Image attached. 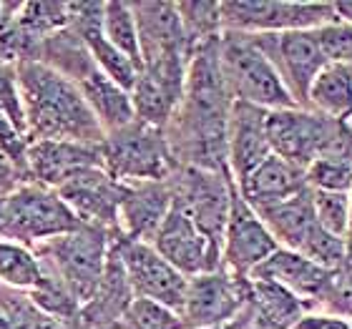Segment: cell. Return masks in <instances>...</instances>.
<instances>
[{"label":"cell","mask_w":352,"mask_h":329,"mask_svg":"<svg viewBox=\"0 0 352 329\" xmlns=\"http://www.w3.org/2000/svg\"><path fill=\"white\" fill-rule=\"evenodd\" d=\"M83 224L63 204L58 191L36 181L0 194V239L23 247H38L53 236L68 234Z\"/></svg>","instance_id":"277c9868"},{"label":"cell","mask_w":352,"mask_h":329,"mask_svg":"<svg viewBox=\"0 0 352 329\" xmlns=\"http://www.w3.org/2000/svg\"><path fill=\"white\" fill-rule=\"evenodd\" d=\"M244 312L259 329H292L305 317V302L274 282L250 279Z\"/></svg>","instance_id":"d4e9b609"},{"label":"cell","mask_w":352,"mask_h":329,"mask_svg":"<svg viewBox=\"0 0 352 329\" xmlns=\"http://www.w3.org/2000/svg\"><path fill=\"white\" fill-rule=\"evenodd\" d=\"M317 224L330 234L347 239L350 236V212L352 194H335V191H312Z\"/></svg>","instance_id":"1f68e13d"},{"label":"cell","mask_w":352,"mask_h":329,"mask_svg":"<svg viewBox=\"0 0 352 329\" xmlns=\"http://www.w3.org/2000/svg\"><path fill=\"white\" fill-rule=\"evenodd\" d=\"M133 299L136 297H133V289L129 284L124 264L113 251V247H111L106 271H103L96 292L91 294V299L78 312L76 329H113Z\"/></svg>","instance_id":"7402d4cb"},{"label":"cell","mask_w":352,"mask_h":329,"mask_svg":"<svg viewBox=\"0 0 352 329\" xmlns=\"http://www.w3.org/2000/svg\"><path fill=\"white\" fill-rule=\"evenodd\" d=\"M151 247L186 279L221 269V249L214 247L179 206H171Z\"/></svg>","instance_id":"9a60e30c"},{"label":"cell","mask_w":352,"mask_h":329,"mask_svg":"<svg viewBox=\"0 0 352 329\" xmlns=\"http://www.w3.org/2000/svg\"><path fill=\"white\" fill-rule=\"evenodd\" d=\"M317 41L324 53L327 63H345L352 66V25L350 23L335 21L317 28Z\"/></svg>","instance_id":"d590c367"},{"label":"cell","mask_w":352,"mask_h":329,"mask_svg":"<svg viewBox=\"0 0 352 329\" xmlns=\"http://www.w3.org/2000/svg\"><path fill=\"white\" fill-rule=\"evenodd\" d=\"M15 76L30 141H74L101 146L106 133L76 83L36 60L15 66Z\"/></svg>","instance_id":"7a4b0ae2"},{"label":"cell","mask_w":352,"mask_h":329,"mask_svg":"<svg viewBox=\"0 0 352 329\" xmlns=\"http://www.w3.org/2000/svg\"><path fill=\"white\" fill-rule=\"evenodd\" d=\"M78 91L86 98L88 109L94 111L96 121L101 124L103 133L118 131L133 121V103L131 93L113 83L101 68H96L78 83Z\"/></svg>","instance_id":"484cf974"},{"label":"cell","mask_w":352,"mask_h":329,"mask_svg":"<svg viewBox=\"0 0 352 329\" xmlns=\"http://www.w3.org/2000/svg\"><path fill=\"white\" fill-rule=\"evenodd\" d=\"M56 191L83 227H96L109 234H121L118 209H121L126 183L116 181L103 166L78 171Z\"/></svg>","instance_id":"4fadbf2b"},{"label":"cell","mask_w":352,"mask_h":329,"mask_svg":"<svg viewBox=\"0 0 352 329\" xmlns=\"http://www.w3.org/2000/svg\"><path fill=\"white\" fill-rule=\"evenodd\" d=\"M332 8H335L338 21L350 23V25H352V0H350V3H332Z\"/></svg>","instance_id":"60d3db41"},{"label":"cell","mask_w":352,"mask_h":329,"mask_svg":"<svg viewBox=\"0 0 352 329\" xmlns=\"http://www.w3.org/2000/svg\"><path fill=\"white\" fill-rule=\"evenodd\" d=\"M242 198L252 209L282 204L287 198H294L307 186V168L297 166L292 161H285L272 154L267 161L259 163L244 181L236 183Z\"/></svg>","instance_id":"603a6c76"},{"label":"cell","mask_w":352,"mask_h":329,"mask_svg":"<svg viewBox=\"0 0 352 329\" xmlns=\"http://www.w3.org/2000/svg\"><path fill=\"white\" fill-rule=\"evenodd\" d=\"M28 144H30L28 133L23 131L21 126L15 124L13 118L0 109V151H3L15 166L23 168L25 174H28V166H25V151H28Z\"/></svg>","instance_id":"8d00e7d4"},{"label":"cell","mask_w":352,"mask_h":329,"mask_svg":"<svg viewBox=\"0 0 352 329\" xmlns=\"http://www.w3.org/2000/svg\"><path fill=\"white\" fill-rule=\"evenodd\" d=\"M347 124H350V128H352V116H350V118H347Z\"/></svg>","instance_id":"7bdbcfd3"},{"label":"cell","mask_w":352,"mask_h":329,"mask_svg":"<svg viewBox=\"0 0 352 329\" xmlns=\"http://www.w3.org/2000/svg\"><path fill=\"white\" fill-rule=\"evenodd\" d=\"M307 186L312 191L352 194V166L332 159H315L307 166Z\"/></svg>","instance_id":"836d02e7"},{"label":"cell","mask_w":352,"mask_h":329,"mask_svg":"<svg viewBox=\"0 0 352 329\" xmlns=\"http://www.w3.org/2000/svg\"><path fill=\"white\" fill-rule=\"evenodd\" d=\"M111 247L124 264V271L136 299H151L156 304L169 307L176 315L182 312L186 284H189V279L184 277L182 271H176L146 242H133V239H126L124 234H116Z\"/></svg>","instance_id":"9c48e42d"},{"label":"cell","mask_w":352,"mask_h":329,"mask_svg":"<svg viewBox=\"0 0 352 329\" xmlns=\"http://www.w3.org/2000/svg\"><path fill=\"white\" fill-rule=\"evenodd\" d=\"M98 148L103 168L121 183L166 181L176 168L164 128L136 118L124 128L106 133Z\"/></svg>","instance_id":"8992f818"},{"label":"cell","mask_w":352,"mask_h":329,"mask_svg":"<svg viewBox=\"0 0 352 329\" xmlns=\"http://www.w3.org/2000/svg\"><path fill=\"white\" fill-rule=\"evenodd\" d=\"M259 51L267 56L289 95L300 109H307V93L315 76L322 71L324 53L315 30H287V33H262L252 36Z\"/></svg>","instance_id":"8fae6325"},{"label":"cell","mask_w":352,"mask_h":329,"mask_svg":"<svg viewBox=\"0 0 352 329\" xmlns=\"http://www.w3.org/2000/svg\"><path fill=\"white\" fill-rule=\"evenodd\" d=\"M332 3L309 0H229L221 3V28L262 36L287 30H317L335 23Z\"/></svg>","instance_id":"52a82bcc"},{"label":"cell","mask_w":352,"mask_h":329,"mask_svg":"<svg viewBox=\"0 0 352 329\" xmlns=\"http://www.w3.org/2000/svg\"><path fill=\"white\" fill-rule=\"evenodd\" d=\"M272 156L267 139V111L234 101L227 124V168L234 183L244 181Z\"/></svg>","instance_id":"e0dca14e"},{"label":"cell","mask_w":352,"mask_h":329,"mask_svg":"<svg viewBox=\"0 0 352 329\" xmlns=\"http://www.w3.org/2000/svg\"><path fill=\"white\" fill-rule=\"evenodd\" d=\"M176 10H179L184 33H186L194 51L201 43H209V41L224 33V28H221V3L191 0V3H176Z\"/></svg>","instance_id":"f546056e"},{"label":"cell","mask_w":352,"mask_h":329,"mask_svg":"<svg viewBox=\"0 0 352 329\" xmlns=\"http://www.w3.org/2000/svg\"><path fill=\"white\" fill-rule=\"evenodd\" d=\"M174 191V206L189 216L201 234L221 249L224 229L232 206L234 179L229 171H204V168L176 166L169 176Z\"/></svg>","instance_id":"ba28073f"},{"label":"cell","mask_w":352,"mask_h":329,"mask_svg":"<svg viewBox=\"0 0 352 329\" xmlns=\"http://www.w3.org/2000/svg\"><path fill=\"white\" fill-rule=\"evenodd\" d=\"M28 174L23 171V168L15 166L10 159H8L3 151H0V194H6V191H13L15 186H21V183H28Z\"/></svg>","instance_id":"f35d334b"},{"label":"cell","mask_w":352,"mask_h":329,"mask_svg":"<svg viewBox=\"0 0 352 329\" xmlns=\"http://www.w3.org/2000/svg\"><path fill=\"white\" fill-rule=\"evenodd\" d=\"M186 56H171V58L154 60L141 66L139 78L131 88V103L136 121L164 128L179 109L186 86V71H189Z\"/></svg>","instance_id":"7c38bea8"},{"label":"cell","mask_w":352,"mask_h":329,"mask_svg":"<svg viewBox=\"0 0 352 329\" xmlns=\"http://www.w3.org/2000/svg\"><path fill=\"white\" fill-rule=\"evenodd\" d=\"M232 103L234 98L219 66V38H214L199 45L191 56L184 98L169 124L164 126L176 166L229 171L227 124Z\"/></svg>","instance_id":"6da1fadb"},{"label":"cell","mask_w":352,"mask_h":329,"mask_svg":"<svg viewBox=\"0 0 352 329\" xmlns=\"http://www.w3.org/2000/svg\"><path fill=\"white\" fill-rule=\"evenodd\" d=\"M113 329H184L182 317L151 299H133Z\"/></svg>","instance_id":"d6a6232c"},{"label":"cell","mask_w":352,"mask_h":329,"mask_svg":"<svg viewBox=\"0 0 352 329\" xmlns=\"http://www.w3.org/2000/svg\"><path fill=\"white\" fill-rule=\"evenodd\" d=\"M171 206H174V191L169 179L126 183L118 209V229L126 239L151 244L164 219L169 216Z\"/></svg>","instance_id":"44dd1931"},{"label":"cell","mask_w":352,"mask_h":329,"mask_svg":"<svg viewBox=\"0 0 352 329\" xmlns=\"http://www.w3.org/2000/svg\"><path fill=\"white\" fill-rule=\"evenodd\" d=\"M250 279H264L274 284L285 286L287 292H292L297 299H317L324 302L335 284V271L324 269L312 259H307L300 251L279 247L274 254H270L252 271Z\"/></svg>","instance_id":"ffe728a7"},{"label":"cell","mask_w":352,"mask_h":329,"mask_svg":"<svg viewBox=\"0 0 352 329\" xmlns=\"http://www.w3.org/2000/svg\"><path fill=\"white\" fill-rule=\"evenodd\" d=\"M103 36L109 38V43L121 51L133 66L141 71V45H139V28L133 18L131 3L111 0L103 5Z\"/></svg>","instance_id":"f1b7e54d"},{"label":"cell","mask_w":352,"mask_h":329,"mask_svg":"<svg viewBox=\"0 0 352 329\" xmlns=\"http://www.w3.org/2000/svg\"><path fill=\"white\" fill-rule=\"evenodd\" d=\"M324 304H327L338 317H350L352 315V279H345V282L335 279V284H332Z\"/></svg>","instance_id":"74e56055"},{"label":"cell","mask_w":352,"mask_h":329,"mask_svg":"<svg viewBox=\"0 0 352 329\" xmlns=\"http://www.w3.org/2000/svg\"><path fill=\"white\" fill-rule=\"evenodd\" d=\"M25 166L30 181L56 191L78 171L103 166V161L98 146L74 141H30L25 151Z\"/></svg>","instance_id":"d6986e66"},{"label":"cell","mask_w":352,"mask_h":329,"mask_svg":"<svg viewBox=\"0 0 352 329\" xmlns=\"http://www.w3.org/2000/svg\"><path fill=\"white\" fill-rule=\"evenodd\" d=\"M257 216L264 221V227L270 229L274 242L282 249L302 251L320 224L315 216V204H312V189H305L294 198H287L282 204H272L254 209Z\"/></svg>","instance_id":"cb8c5ba5"},{"label":"cell","mask_w":352,"mask_h":329,"mask_svg":"<svg viewBox=\"0 0 352 329\" xmlns=\"http://www.w3.org/2000/svg\"><path fill=\"white\" fill-rule=\"evenodd\" d=\"M113 236L116 234H109L103 229L81 227L38 244L33 247V254L38 256L45 274L58 279L83 307L106 271Z\"/></svg>","instance_id":"3957f363"},{"label":"cell","mask_w":352,"mask_h":329,"mask_svg":"<svg viewBox=\"0 0 352 329\" xmlns=\"http://www.w3.org/2000/svg\"><path fill=\"white\" fill-rule=\"evenodd\" d=\"M307 111L335 121H347L352 116V66L324 63L309 86Z\"/></svg>","instance_id":"4316f807"},{"label":"cell","mask_w":352,"mask_h":329,"mask_svg":"<svg viewBox=\"0 0 352 329\" xmlns=\"http://www.w3.org/2000/svg\"><path fill=\"white\" fill-rule=\"evenodd\" d=\"M45 282V271L33 249L0 239V284L21 292H33Z\"/></svg>","instance_id":"83f0119b"},{"label":"cell","mask_w":352,"mask_h":329,"mask_svg":"<svg viewBox=\"0 0 352 329\" xmlns=\"http://www.w3.org/2000/svg\"><path fill=\"white\" fill-rule=\"evenodd\" d=\"M250 277H236L224 266L189 277L184 307L179 312L184 329H221L227 327L247 304Z\"/></svg>","instance_id":"30bf717a"},{"label":"cell","mask_w":352,"mask_h":329,"mask_svg":"<svg viewBox=\"0 0 352 329\" xmlns=\"http://www.w3.org/2000/svg\"><path fill=\"white\" fill-rule=\"evenodd\" d=\"M15 21L36 43L68 25V3H18Z\"/></svg>","instance_id":"4dcf8cb0"},{"label":"cell","mask_w":352,"mask_h":329,"mask_svg":"<svg viewBox=\"0 0 352 329\" xmlns=\"http://www.w3.org/2000/svg\"><path fill=\"white\" fill-rule=\"evenodd\" d=\"M300 254H305L307 259H312L315 264L324 266L330 271H338L345 266V256H347V239H340V236L324 231L322 227H317L312 231V236L307 239V244L302 247Z\"/></svg>","instance_id":"e575fe53"},{"label":"cell","mask_w":352,"mask_h":329,"mask_svg":"<svg viewBox=\"0 0 352 329\" xmlns=\"http://www.w3.org/2000/svg\"><path fill=\"white\" fill-rule=\"evenodd\" d=\"M219 66L234 101L252 103L264 111L297 106L274 66L247 33H234V30L221 33Z\"/></svg>","instance_id":"5b68a950"},{"label":"cell","mask_w":352,"mask_h":329,"mask_svg":"<svg viewBox=\"0 0 352 329\" xmlns=\"http://www.w3.org/2000/svg\"><path fill=\"white\" fill-rule=\"evenodd\" d=\"M292 329H352V322L338 315H305Z\"/></svg>","instance_id":"ab89813d"},{"label":"cell","mask_w":352,"mask_h":329,"mask_svg":"<svg viewBox=\"0 0 352 329\" xmlns=\"http://www.w3.org/2000/svg\"><path fill=\"white\" fill-rule=\"evenodd\" d=\"M277 249L279 244L274 242L270 229L264 227L257 212L244 201L234 183L224 242H221V266L236 277H250L252 271Z\"/></svg>","instance_id":"5bb4252c"},{"label":"cell","mask_w":352,"mask_h":329,"mask_svg":"<svg viewBox=\"0 0 352 329\" xmlns=\"http://www.w3.org/2000/svg\"><path fill=\"white\" fill-rule=\"evenodd\" d=\"M330 121L332 118L300 106L267 111V139L272 154L307 168L320 156Z\"/></svg>","instance_id":"2e32d148"},{"label":"cell","mask_w":352,"mask_h":329,"mask_svg":"<svg viewBox=\"0 0 352 329\" xmlns=\"http://www.w3.org/2000/svg\"><path fill=\"white\" fill-rule=\"evenodd\" d=\"M131 10L139 28L141 66L171 56H194L176 3H131Z\"/></svg>","instance_id":"ac0fdd59"},{"label":"cell","mask_w":352,"mask_h":329,"mask_svg":"<svg viewBox=\"0 0 352 329\" xmlns=\"http://www.w3.org/2000/svg\"><path fill=\"white\" fill-rule=\"evenodd\" d=\"M3 18H6V3H0V23H3Z\"/></svg>","instance_id":"b9f144b4"}]
</instances>
